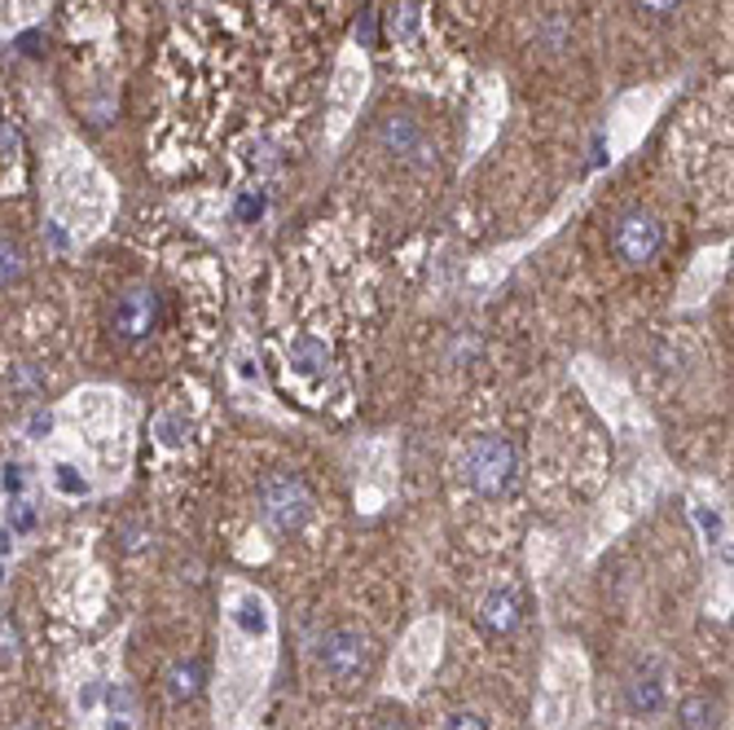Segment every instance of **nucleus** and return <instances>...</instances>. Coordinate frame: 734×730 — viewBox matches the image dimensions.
<instances>
[{
  "label": "nucleus",
  "mask_w": 734,
  "mask_h": 730,
  "mask_svg": "<svg viewBox=\"0 0 734 730\" xmlns=\"http://www.w3.org/2000/svg\"><path fill=\"white\" fill-rule=\"evenodd\" d=\"M462 480L479 497H506L519 480V449L497 431L475 436L466 444V458H462Z\"/></svg>",
  "instance_id": "obj_1"
},
{
  "label": "nucleus",
  "mask_w": 734,
  "mask_h": 730,
  "mask_svg": "<svg viewBox=\"0 0 734 730\" xmlns=\"http://www.w3.org/2000/svg\"><path fill=\"white\" fill-rule=\"evenodd\" d=\"M665 251V221L651 207H625L612 221V256L625 269H651Z\"/></svg>",
  "instance_id": "obj_2"
},
{
  "label": "nucleus",
  "mask_w": 734,
  "mask_h": 730,
  "mask_svg": "<svg viewBox=\"0 0 734 730\" xmlns=\"http://www.w3.org/2000/svg\"><path fill=\"white\" fill-rule=\"evenodd\" d=\"M260 519L278 533V537H295L304 524H309V515H313V497H309V489H304V480L300 475H291V471H269L265 480H260Z\"/></svg>",
  "instance_id": "obj_3"
},
{
  "label": "nucleus",
  "mask_w": 734,
  "mask_h": 730,
  "mask_svg": "<svg viewBox=\"0 0 734 730\" xmlns=\"http://www.w3.org/2000/svg\"><path fill=\"white\" fill-rule=\"evenodd\" d=\"M163 326V296L150 282L123 287L115 309H110V331L119 344H145Z\"/></svg>",
  "instance_id": "obj_4"
},
{
  "label": "nucleus",
  "mask_w": 734,
  "mask_h": 730,
  "mask_svg": "<svg viewBox=\"0 0 734 730\" xmlns=\"http://www.w3.org/2000/svg\"><path fill=\"white\" fill-rule=\"evenodd\" d=\"M322 669L339 683V687H353V683H361L369 674V661H374V643H369V634L361 630H353V625H339V630H331L326 638H322Z\"/></svg>",
  "instance_id": "obj_5"
},
{
  "label": "nucleus",
  "mask_w": 734,
  "mask_h": 730,
  "mask_svg": "<svg viewBox=\"0 0 734 730\" xmlns=\"http://www.w3.org/2000/svg\"><path fill=\"white\" fill-rule=\"evenodd\" d=\"M374 137H378V150L391 154V159L404 163V168H431V163H435V146H431L427 128H422L413 115H404V110L382 115Z\"/></svg>",
  "instance_id": "obj_6"
},
{
  "label": "nucleus",
  "mask_w": 734,
  "mask_h": 730,
  "mask_svg": "<svg viewBox=\"0 0 734 730\" xmlns=\"http://www.w3.org/2000/svg\"><path fill=\"white\" fill-rule=\"evenodd\" d=\"M620 696H625V713L629 718L651 722V718H660L669 709V678H665V669L643 665L638 674H629V683H625Z\"/></svg>",
  "instance_id": "obj_7"
},
{
  "label": "nucleus",
  "mask_w": 734,
  "mask_h": 730,
  "mask_svg": "<svg viewBox=\"0 0 734 730\" xmlns=\"http://www.w3.org/2000/svg\"><path fill=\"white\" fill-rule=\"evenodd\" d=\"M479 625L488 634H510L519 625V594L510 586H493L484 599H479Z\"/></svg>",
  "instance_id": "obj_8"
},
{
  "label": "nucleus",
  "mask_w": 734,
  "mask_h": 730,
  "mask_svg": "<svg viewBox=\"0 0 734 730\" xmlns=\"http://www.w3.org/2000/svg\"><path fill=\"white\" fill-rule=\"evenodd\" d=\"M678 730H722V718H726V709H722V700H713V696H687L682 705H678Z\"/></svg>",
  "instance_id": "obj_9"
},
{
  "label": "nucleus",
  "mask_w": 734,
  "mask_h": 730,
  "mask_svg": "<svg viewBox=\"0 0 734 730\" xmlns=\"http://www.w3.org/2000/svg\"><path fill=\"white\" fill-rule=\"evenodd\" d=\"M287 362H291L295 374L317 378V374H326V369H331V348H326L322 340H313V335H295V340H291V348H287Z\"/></svg>",
  "instance_id": "obj_10"
},
{
  "label": "nucleus",
  "mask_w": 734,
  "mask_h": 730,
  "mask_svg": "<svg viewBox=\"0 0 734 730\" xmlns=\"http://www.w3.org/2000/svg\"><path fill=\"white\" fill-rule=\"evenodd\" d=\"M203 691V665L198 661H176L172 669H168V696L176 700V705H185V700H194Z\"/></svg>",
  "instance_id": "obj_11"
},
{
  "label": "nucleus",
  "mask_w": 734,
  "mask_h": 730,
  "mask_svg": "<svg viewBox=\"0 0 734 730\" xmlns=\"http://www.w3.org/2000/svg\"><path fill=\"white\" fill-rule=\"evenodd\" d=\"M4 387H9V396H13V400H35V396L44 391V374H40L35 365L18 362V365H9Z\"/></svg>",
  "instance_id": "obj_12"
},
{
  "label": "nucleus",
  "mask_w": 734,
  "mask_h": 730,
  "mask_svg": "<svg viewBox=\"0 0 734 730\" xmlns=\"http://www.w3.org/2000/svg\"><path fill=\"white\" fill-rule=\"evenodd\" d=\"M0 260H4V265H0V282L13 287V282L22 278V243H18L13 234L0 238Z\"/></svg>",
  "instance_id": "obj_13"
},
{
  "label": "nucleus",
  "mask_w": 734,
  "mask_h": 730,
  "mask_svg": "<svg viewBox=\"0 0 734 730\" xmlns=\"http://www.w3.org/2000/svg\"><path fill=\"white\" fill-rule=\"evenodd\" d=\"M31 524H35V511H31V502L13 497V502H9V519H4V528H9V533H31Z\"/></svg>",
  "instance_id": "obj_14"
},
{
  "label": "nucleus",
  "mask_w": 734,
  "mask_h": 730,
  "mask_svg": "<svg viewBox=\"0 0 734 730\" xmlns=\"http://www.w3.org/2000/svg\"><path fill=\"white\" fill-rule=\"evenodd\" d=\"M18 656H22L18 625H13V621H4V669H13V665H18Z\"/></svg>",
  "instance_id": "obj_15"
},
{
  "label": "nucleus",
  "mask_w": 734,
  "mask_h": 730,
  "mask_svg": "<svg viewBox=\"0 0 734 730\" xmlns=\"http://www.w3.org/2000/svg\"><path fill=\"white\" fill-rule=\"evenodd\" d=\"M643 13H651V18H669V13H678L682 9V0H634Z\"/></svg>",
  "instance_id": "obj_16"
},
{
  "label": "nucleus",
  "mask_w": 734,
  "mask_h": 730,
  "mask_svg": "<svg viewBox=\"0 0 734 730\" xmlns=\"http://www.w3.org/2000/svg\"><path fill=\"white\" fill-rule=\"evenodd\" d=\"M444 730H484V718L479 713H449V722H444Z\"/></svg>",
  "instance_id": "obj_17"
},
{
  "label": "nucleus",
  "mask_w": 734,
  "mask_h": 730,
  "mask_svg": "<svg viewBox=\"0 0 734 730\" xmlns=\"http://www.w3.org/2000/svg\"><path fill=\"white\" fill-rule=\"evenodd\" d=\"M4 493H9V497H18V493H22V466H18V462H9V466H4Z\"/></svg>",
  "instance_id": "obj_18"
},
{
  "label": "nucleus",
  "mask_w": 734,
  "mask_h": 730,
  "mask_svg": "<svg viewBox=\"0 0 734 730\" xmlns=\"http://www.w3.org/2000/svg\"><path fill=\"white\" fill-rule=\"evenodd\" d=\"M26 431H31V436H40V431H48V414H35V418H31V422H26Z\"/></svg>",
  "instance_id": "obj_19"
},
{
  "label": "nucleus",
  "mask_w": 734,
  "mask_h": 730,
  "mask_svg": "<svg viewBox=\"0 0 734 730\" xmlns=\"http://www.w3.org/2000/svg\"><path fill=\"white\" fill-rule=\"evenodd\" d=\"M374 730H409V727H404L400 718H382V722H378V727H374Z\"/></svg>",
  "instance_id": "obj_20"
},
{
  "label": "nucleus",
  "mask_w": 734,
  "mask_h": 730,
  "mask_svg": "<svg viewBox=\"0 0 734 730\" xmlns=\"http://www.w3.org/2000/svg\"><path fill=\"white\" fill-rule=\"evenodd\" d=\"M9 730H40V727H35L31 718H18V722H13V727H9Z\"/></svg>",
  "instance_id": "obj_21"
}]
</instances>
